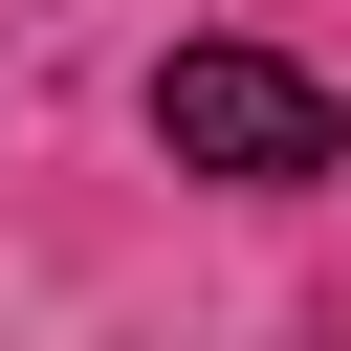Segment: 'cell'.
Returning <instances> with one entry per match:
<instances>
[{
	"instance_id": "6da1fadb",
	"label": "cell",
	"mask_w": 351,
	"mask_h": 351,
	"mask_svg": "<svg viewBox=\"0 0 351 351\" xmlns=\"http://www.w3.org/2000/svg\"><path fill=\"white\" fill-rule=\"evenodd\" d=\"M154 154H176V176L285 197V176H329V154H351V110H329L285 44H176V66H154Z\"/></svg>"
}]
</instances>
